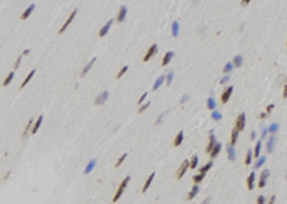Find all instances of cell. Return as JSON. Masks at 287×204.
Masks as SVG:
<instances>
[{"label":"cell","mask_w":287,"mask_h":204,"mask_svg":"<svg viewBox=\"0 0 287 204\" xmlns=\"http://www.w3.org/2000/svg\"><path fill=\"white\" fill-rule=\"evenodd\" d=\"M33 10H34V5H30V6H29V7H27V9H26V10H24V12L20 15V19H22V20L27 19V17H29V15H30Z\"/></svg>","instance_id":"15"},{"label":"cell","mask_w":287,"mask_h":204,"mask_svg":"<svg viewBox=\"0 0 287 204\" xmlns=\"http://www.w3.org/2000/svg\"><path fill=\"white\" fill-rule=\"evenodd\" d=\"M260 118H261V119H266V118H267V112H263V114H260Z\"/></svg>","instance_id":"56"},{"label":"cell","mask_w":287,"mask_h":204,"mask_svg":"<svg viewBox=\"0 0 287 204\" xmlns=\"http://www.w3.org/2000/svg\"><path fill=\"white\" fill-rule=\"evenodd\" d=\"M125 17H126V7H125V6H121L119 13H118V16H116V20L121 23V22L125 20Z\"/></svg>","instance_id":"11"},{"label":"cell","mask_w":287,"mask_h":204,"mask_svg":"<svg viewBox=\"0 0 287 204\" xmlns=\"http://www.w3.org/2000/svg\"><path fill=\"white\" fill-rule=\"evenodd\" d=\"M183 138H184V132H183V131H179V132H178V135H177V137H175V140H174V147H179V145H181Z\"/></svg>","instance_id":"17"},{"label":"cell","mask_w":287,"mask_h":204,"mask_svg":"<svg viewBox=\"0 0 287 204\" xmlns=\"http://www.w3.org/2000/svg\"><path fill=\"white\" fill-rule=\"evenodd\" d=\"M198 191H200V187H198V185H197V184H195V185H194V187H192V190H191V191H190V194H188V197H187V200H192V198H194V197H195V195H197V194H198Z\"/></svg>","instance_id":"21"},{"label":"cell","mask_w":287,"mask_h":204,"mask_svg":"<svg viewBox=\"0 0 287 204\" xmlns=\"http://www.w3.org/2000/svg\"><path fill=\"white\" fill-rule=\"evenodd\" d=\"M13 76H15V73H13V72H10V73L7 75V78L3 80V86H6V85H9V84H10V80L13 79Z\"/></svg>","instance_id":"35"},{"label":"cell","mask_w":287,"mask_h":204,"mask_svg":"<svg viewBox=\"0 0 287 204\" xmlns=\"http://www.w3.org/2000/svg\"><path fill=\"white\" fill-rule=\"evenodd\" d=\"M20 59H22V58H17V60L15 62V69H17V66L20 65Z\"/></svg>","instance_id":"53"},{"label":"cell","mask_w":287,"mask_h":204,"mask_svg":"<svg viewBox=\"0 0 287 204\" xmlns=\"http://www.w3.org/2000/svg\"><path fill=\"white\" fill-rule=\"evenodd\" d=\"M227 154H228V159L234 161L235 159V151H234V145H228L227 148Z\"/></svg>","instance_id":"20"},{"label":"cell","mask_w":287,"mask_h":204,"mask_svg":"<svg viewBox=\"0 0 287 204\" xmlns=\"http://www.w3.org/2000/svg\"><path fill=\"white\" fill-rule=\"evenodd\" d=\"M172 78H174V72H169V73L167 75V85H169V84H171Z\"/></svg>","instance_id":"43"},{"label":"cell","mask_w":287,"mask_h":204,"mask_svg":"<svg viewBox=\"0 0 287 204\" xmlns=\"http://www.w3.org/2000/svg\"><path fill=\"white\" fill-rule=\"evenodd\" d=\"M283 98H287V78H286V85H284V89H283Z\"/></svg>","instance_id":"46"},{"label":"cell","mask_w":287,"mask_h":204,"mask_svg":"<svg viewBox=\"0 0 287 204\" xmlns=\"http://www.w3.org/2000/svg\"><path fill=\"white\" fill-rule=\"evenodd\" d=\"M238 130L237 128H234L233 130V132H231V144L230 145H235V142H237V138H238Z\"/></svg>","instance_id":"22"},{"label":"cell","mask_w":287,"mask_h":204,"mask_svg":"<svg viewBox=\"0 0 287 204\" xmlns=\"http://www.w3.org/2000/svg\"><path fill=\"white\" fill-rule=\"evenodd\" d=\"M250 2H251V0H241V6H247Z\"/></svg>","instance_id":"52"},{"label":"cell","mask_w":287,"mask_h":204,"mask_svg":"<svg viewBox=\"0 0 287 204\" xmlns=\"http://www.w3.org/2000/svg\"><path fill=\"white\" fill-rule=\"evenodd\" d=\"M157 51H158V46H157V45H152V46L148 49V52L145 53V56H144V59H142V60H144V62L149 60V59H151V58H152V56L157 53Z\"/></svg>","instance_id":"6"},{"label":"cell","mask_w":287,"mask_h":204,"mask_svg":"<svg viewBox=\"0 0 287 204\" xmlns=\"http://www.w3.org/2000/svg\"><path fill=\"white\" fill-rule=\"evenodd\" d=\"M172 58H174V52H167L165 56H164V59H162V66H167Z\"/></svg>","instance_id":"19"},{"label":"cell","mask_w":287,"mask_h":204,"mask_svg":"<svg viewBox=\"0 0 287 204\" xmlns=\"http://www.w3.org/2000/svg\"><path fill=\"white\" fill-rule=\"evenodd\" d=\"M260 151H261V141L259 140V142L256 144V148H254V155L259 158V155H260Z\"/></svg>","instance_id":"33"},{"label":"cell","mask_w":287,"mask_h":204,"mask_svg":"<svg viewBox=\"0 0 287 204\" xmlns=\"http://www.w3.org/2000/svg\"><path fill=\"white\" fill-rule=\"evenodd\" d=\"M187 101H188V96H187V95H184V96L181 98V102L184 104V102H187Z\"/></svg>","instance_id":"55"},{"label":"cell","mask_w":287,"mask_h":204,"mask_svg":"<svg viewBox=\"0 0 287 204\" xmlns=\"http://www.w3.org/2000/svg\"><path fill=\"white\" fill-rule=\"evenodd\" d=\"M190 167V161L188 159H184L183 161V164H181V167L178 168V171H177V174H175V177L177 178H181L184 174H185V171H187V168Z\"/></svg>","instance_id":"2"},{"label":"cell","mask_w":287,"mask_h":204,"mask_svg":"<svg viewBox=\"0 0 287 204\" xmlns=\"http://www.w3.org/2000/svg\"><path fill=\"white\" fill-rule=\"evenodd\" d=\"M212 119L214 121H220L221 119V114L218 111H212Z\"/></svg>","instance_id":"39"},{"label":"cell","mask_w":287,"mask_h":204,"mask_svg":"<svg viewBox=\"0 0 287 204\" xmlns=\"http://www.w3.org/2000/svg\"><path fill=\"white\" fill-rule=\"evenodd\" d=\"M233 68H234V65H233V63H227V65L224 66V72H226V73H228V72H231V70H233Z\"/></svg>","instance_id":"40"},{"label":"cell","mask_w":287,"mask_h":204,"mask_svg":"<svg viewBox=\"0 0 287 204\" xmlns=\"http://www.w3.org/2000/svg\"><path fill=\"white\" fill-rule=\"evenodd\" d=\"M149 105H151V104H145V105H142V106H141V108L138 109V112H139V114H142V112L145 111V109H147V108H148Z\"/></svg>","instance_id":"45"},{"label":"cell","mask_w":287,"mask_h":204,"mask_svg":"<svg viewBox=\"0 0 287 204\" xmlns=\"http://www.w3.org/2000/svg\"><path fill=\"white\" fill-rule=\"evenodd\" d=\"M251 158H253V152H251V151H247V155H245V161H244V164H245V165H248L250 162H251Z\"/></svg>","instance_id":"36"},{"label":"cell","mask_w":287,"mask_h":204,"mask_svg":"<svg viewBox=\"0 0 287 204\" xmlns=\"http://www.w3.org/2000/svg\"><path fill=\"white\" fill-rule=\"evenodd\" d=\"M264 201H266V200H264L263 195H259V197H257V204H264Z\"/></svg>","instance_id":"48"},{"label":"cell","mask_w":287,"mask_h":204,"mask_svg":"<svg viewBox=\"0 0 287 204\" xmlns=\"http://www.w3.org/2000/svg\"><path fill=\"white\" fill-rule=\"evenodd\" d=\"M197 165H198V157L194 155V157L191 158V164H190V167H191V168H195Z\"/></svg>","instance_id":"37"},{"label":"cell","mask_w":287,"mask_h":204,"mask_svg":"<svg viewBox=\"0 0 287 204\" xmlns=\"http://www.w3.org/2000/svg\"><path fill=\"white\" fill-rule=\"evenodd\" d=\"M244 124H245V114H240L237 121H235V128L238 131H243L244 130Z\"/></svg>","instance_id":"4"},{"label":"cell","mask_w":287,"mask_h":204,"mask_svg":"<svg viewBox=\"0 0 287 204\" xmlns=\"http://www.w3.org/2000/svg\"><path fill=\"white\" fill-rule=\"evenodd\" d=\"M228 79H230V76H228V75H226V76H224V78H223V79L220 80V82H221V84H226V82H227V80H228Z\"/></svg>","instance_id":"50"},{"label":"cell","mask_w":287,"mask_h":204,"mask_svg":"<svg viewBox=\"0 0 287 204\" xmlns=\"http://www.w3.org/2000/svg\"><path fill=\"white\" fill-rule=\"evenodd\" d=\"M231 94H233V86H228V88H227V89L223 92V95H221V102H223V105L228 102V99H230Z\"/></svg>","instance_id":"7"},{"label":"cell","mask_w":287,"mask_h":204,"mask_svg":"<svg viewBox=\"0 0 287 204\" xmlns=\"http://www.w3.org/2000/svg\"><path fill=\"white\" fill-rule=\"evenodd\" d=\"M250 138H251V140H256V131H251V134H250Z\"/></svg>","instance_id":"54"},{"label":"cell","mask_w":287,"mask_h":204,"mask_svg":"<svg viewBox=\"0 0 287 204\" xmlns=\"http://www.w3.org/2000/svg\"><path fill=\"white\" fill-rule=\"evenodd\" d=\"M233 65L235 66V68H238V66H241L243 65V56H240V55H237L234 59H233Z\"/></svg>","instance_id":"26"},{"label":"cell","mask_w":287,"mask_h":204,"mask_svg":"<svg viewBox=\"0 0 287 204\" xmlns=\"http://www.w3.org/2000/svg\"><path fill=\"white\" fill-rule=\"evenodd\" d=\"M211 167H212V161H211V162H208V164H205L204 167H201V171H200V173L205 174V173H207V171H208V170H210Z\"/></svg>","instance_id":"38"},{"label":"cell","mask_w":287,"mask_h":204,"mask_svg":"<svg viewBox=\"0 0 287 204\" xmlns=\"http://www.w3.org/2000/svg\"><path fill=\"white\" fill-rule=\"evenodd\" d=\"M42 121H43V116L40 115L38 119H36V122H34V125H33V128H32V134H36V132H38V130L40 128V125H42Z\"/></svg>","instance_id":"12"},{"label":"cell","mask_w":287,"mask_h":204,"mask_svg":"<svg viewBox=\"0 0 287 204\" xmlns=\"http://www.w3.org/2000/svg\"><path fill=\"white\" fill-rule=\"evenodd\" d=\"M277 131H278V124H276V122H274V124H271V125H270L268 132H270V134H276Z\"/></svg>","instance_id":"34"},{"label":"cell","mask_w":287,"mask_h":204,"mask_svg":"<svg viewBox=\"0 0 287 204\" xmlns=\"http://www.w3.org/2000/svg\"><path fill=\"white\" fill-rule=\"evenodd\" d=\"M129 180H131V177H125L124 178V181L121 183V185H119V188H118V191H116V194H115V197H114V203H116L118 200H119V197L122 195V193H124V190H125V187L128 185V183H129Z\"/></svg>","instance_id":"1"},{"label":"cell","mask_w":287,"mask_h":204,"mask_svg":"<svg viewBox=\"0 0 287 204\" xmlns=\"http://www.w3.org/2000/svg\"><path fill=\"white\" fill-rule=\"evenodd\" d=\"M32 121H29L27 122V125H26V128H24V132H23V135H22V138H26L27 137V134H29V131H32Z\"/></svg>","instance_id":"30"},{"label":"cell","mask_w":287,"mask_h":204,"mask_svg":"<svg viewBox=\"0 0 287 204\" xmlns=\"http://www.w3.org/2000/svg\"><path fill=\"white\" fill-rule=\"evenodd\" d=\"M108 98H109V92H108V91H105V92H102V94H101V95H99V96L95 99V104H96V105H102V104H103V102H105Z\"/></svg>","instance_id":"9"},{"label":"cell","mask_w":287,"mask_h":204,"mask_svg":"<svg viewBox=\"0 0 287 204\" xmlns=\"http://www.w3.org/2000/svg\"><path fill=\"white\" fill-rule=\"evenodd\" d=\"M33 75H34V70H30V72H29V75L24 78V80H23V82H22V85H20V88H22V89H23V88H24V86L29 84V80L32 79V76H33Z\"/></svg>","instance_id":"23"},{"label":"cell","mask_w":287,"mask_h":204,"mask_svg":"<svg viewBox=\"0 0 287 204\" xmlns=\"http://www.w3.org/2000/svg\"><path fill=\"white\" fill-rule=\"evenodd\" d=\"M267 132H268V128H264V130L261 131V140H264V138L267 137Z\"/></svg>","instance_id":"47"},{"label":"cell","mask_w":287,"mask_h":204,"mask_svg":"<svg viewBox=\"0 0 287 204\" xmlns=\"http://www.w3.org/2000/svg\"><path fill=\"white\" fill-rule=\"evenodd\" d=\"M178 32H179V25H178V22H174V23H172V36L177 37V36H178Z\"/></svg>","instance_id":"28"},{"label":"cell","mask_w":287,"mask_h":204,"mask_svg":"<svg viewBox=\"0 0 287 204\" xmlns=\"http://www.w3.org/2000/svg\"><path fill=\"white\" fill-rule=\"evenodd\" d=\"M215 144H217V140L214 138V131L211 130V131H210V141H208L207 148H205V152H207V154H210V152L212 151V148L215 147Z\"/></svg>","instance_id":"3"},{"label":"cell","mask_w":287,"mask_h":204,"mask_svg":"<svg viewBox=\"0 0 287 204\" xmlns=\"http://www.w3.org/2000/svg\"><path fill=\"white\" fill-rule=\"evenodd\" d=\"M268 175H270V171H268V170H264V171L261 173V175H260V181H259V187H260V188H263V187L266 185V181H267Z\"/></svg>","instance_id":"8"},{"label":"cell","mask_w":287,"mask_h":204,"mask_svg":"<svg viewBox=\"0 0 287 204\" xmlns=\"http://www.w3.org/2000/svg\"><path fill=\"white\" fill-rule=\"evenodd\" d=\"M254 178H256L254 173H251L248 175V178H247V187H248V190H253L254 188Z\"/></svg>","instance_id":"14"},{"label":"cell","mask_w":287,"mask_h":204,"mask_svg":"<svg viewBox=\"0 0 287 204\" xmlns=\"http://www.w3.org/2000/svg\"><path fill=\"white\" fill-rule=\"evenodd\" d=\"M264 162H266V157H260V158L257 159V162L254 164V168H256V170H257V168H260V167L264 164Z\"/></svg>","instance_id":"31"},{"label":"cell","mask_w":287,"mask_h":204,"mask_svg":"<svg viewBox=\"0 0 287 204\" xmlns=\"http://www.w3.org/2000/svg\"><path fill=\"white\" fill-rule=\"evenodd\" d=\"M220 151H221V144H220V142H217V144H215V147L212 148V151H211L208 155H210L211 158H215V157H217V155L220 154Z\"/></svg>","instance_id":"13"},{"label":"cell","mask_w":287,"mask_h":204,"mask_svg":"<svg viewBox=\"0 0 287 204\" xmlns=\"http://www.w3.org/2000/svg\"><path fill=\"white\" fill-rule=\"evenodd\" d=\"M112 23H114V20H112V19H109V22H108V23H106V25H105V26H103V27L99 30L98 36H99V37H103V36L108 33V30H109V27H111V25H112Z\"/></svg>","instance_id":"10"},{"label":"cell","mask_w":287,"mask_h":204,"mask_svg":"<svg viewBox=\"0 0 287 204\" xmlns=\"http://www.w3.org/2000/svg\"><path fill=\"white\" fill-rule=\"evenodd\" d=\"M273 108H274V105L273 104H270V105H267V114H270L271 111H273Z\"/></svg>","instance_id":"51"},{"label":"cell","mask_w":287,"mask_h":204,"mask_svg":"<svg viewBox=\"0 0 287 204\" xmlns=\"http://www.w3.org/2000/svg\"><path fill=\"white\" fill-rule=\"evenodd\" d=\"M147 95H148V94H147V92H144V95H142V96H141V98H139V101H138V104H142V102H144V99H145V98H147Z\"/></svg>","instance_id":"49"},{"label":"cell","mask_w":287,"mask_h":204,"mask_svg":"<svg viewBox=\"0 0 287 204\" xmlns=\"http://www.w3.org/2000/svg\"><path fill=\"white\" fill-rule=\"evenodd\" d=\"M165 115H167V112H162V114H161V115L158 116V119L155 121V125H158V124H159V122H161V121L164 119V116H165Z\"/></svg>","instance_id":"44"},{"label":"cell","mask_w":287,"mask_h":204,"mask_svg":"<svg viewBox=\"0 0 287 204\" xmlns=\"http://www.w3.org/2000/svg\"><path fill=\"white\" fill-rule=\"evenodd\" d=\"M286 178H287V175H286Z\"/></svg>","instance_id":"57"},{"label":"cell","mask_w":287,"mask_h":204,"mask_svg":"<svg viewBox=\"0 0 287 204\" xmlns=\"http://www.w3.org/2000/svg\"><path fill=\"white\" fill-rule=\"evenodd\" d=\"M207 106H208V109H211V111L215 109V101H214V98H208V101H207Z\"/></svg>","instance_id":"32"},{"label":"cell","mask_w":287,"mask_h":204,"mask_svg":"<svg viewBox=\"0 0 287 204\" xmlns=\"http://www.w3.org/2000/svg\"><path fill=\"white\" fill-rule=\"evenodd\" d=\"M204 175H205V174H202V173H200V174L194 175V177H192V181H194V184H198V183H201V181L204 180Z\"/></svg>","instance_id":"29"},{"label":"cell","mask_w":287,"mask_h":204,"mask_svg":"<svg viewBox=\"0 0 287 204\" xmlns=\"http://www.w3.org/2000/svg\"><path fill=\"white\" fill-rule=\"evenodd\" d=\"M95 164H96V159H92L89 164L86 165V168H85V174H89L92 170H93V167H95Z\"/></svg>","instance_id":"27"},{"label":"cell","mask_w":287,"mask_h":204,"mask_svg":"<svg viewBox=\"0 0 287 204\" xmlns=\"http://www.w3.org/2000/svg\"><path fill=\"white\" fill-rule=\"evenodd\" d=\"M164 80H165V78H164V76H159V78H158V79L155 80V84H154L152 89H154V91H157V89H158V88H159V86L162 85V82H164Z\"/></svg>","instance_id":"25"},{"label":"cell","mask_w":287,"mask_h":204,"mask_svg":"<svg viewBox=\"0 0 287 204\" xmlns=\"http://www.w3.org/2000/svg\"><path fill=\"white\" fill-rule=\"evenodd\" d=\"M154 177H155V173H152L148 178H147V181H145V185L142 187V193H145L148 188H149V185H151V183H152V180H154Z\"/></svg>","instance_id":"18"},{"label":"cell","mask_w":287,"mask_h":204,"mask_svg":"<svg viewBox=\"0 0 287 204\" xmlns=\"http://www.w3.org/2000/svg\"><path fill=\"white\" fill-rule=\"evenodd\" d=\"M93 63H95V58H92V59L89 60V63H86V66L83 68V70H82V73H81V75H82V76H83V75H86V72H89V69L92 68V65H93Z\"/></svg>","instance_id":"24"},{"label":"cell","mask_w":287,"mask_h":204,"mask_svg":"<svg viewBox=\"0 0 287 204\" xmlns=\"http://www.w3.org/2000/svg\"><path fill=\"white\" fill-rule=\"evenodd\" d=\"M126 70H128V66H124V68H122V69H121V70L118 72V75H116V79H119V78H121V76H122V75H124L125 72H126Z\"/></svg>","instance_id":"42"},{"label":"cell","mask_w":287,"mask_h":204,"mask_svg":"<svg viewBox=\"0 0 287 204\" xmlns=\"http://www.w3.org/2000/svg\"><path fill=\"white\" fill-rule=\"evenodd\" d=\"M76 13H78V9H75V10H73V12H72V13H70V16H69V17H67V20H66V23H65V25H63V26H62V27H60V29H59V33H63V32H65V30H66V27H67V26H69V25H70V22H72V20H73V19H75V16H76Z\"/></svg>","instance_id":"5"},{"label":"cell","mask_w":287,"mask_h":204,"mask_svg":"<svg viewBox=\"0 0 287 204\" xmlns=\"http://www.w3.org/2000/svg\"><path fill=\"white\" fill-rule=\"evenodd\" d=\"M125 158H126V154H124V155H121V158H119V159H118V161H116V162H115V167H119V165H121V164H122V161H124V159H125Z\"/></svg>","instance_id":"41"},{"label":"cell","mask_w":287,"mask_h":204,"mask_svg":"<svg viewBox=\"0 0 287 204\" xmlns=\"http://www.w3.org/2000/svg\"><path fill=\"white\" fill-rule=\"evenodd\" d=\"M274 145H276V138L271 135L270 137V140L267 141V145H266V148H267V151L268 152H273V150H274Z\"/></svg>","instance_id":"16"}]
</instances>
